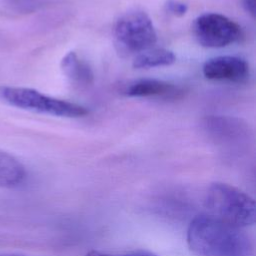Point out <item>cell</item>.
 <instances>
[{
    "mask_svg": "<svg viewBox=\"0 0 256 256\" xmlns=\"http://www.w3.org/2000/svg\"><path fill=\"white\" fill-rule=\"evenodd\" d=\"M196 41L206 48H222L238 42L242 29L238 23L219 13L198 16L192 25Z\"/></svg>",
    "mask_w": 256,
    "mask_h": 256,
    "instance_id": "5b68a950",
    "label": "cell"
},
{
    "mask_svg": "<svg viewBox=\"0 0 256 256\" xmlns=\"http://www.w3.org/2000/svg\"><path fill=\"white\" fill-rule=\"evenodd\" d=\"M165 9L168 13L180 17L186 14L188 6L186 3L181 2L179 0H168L165 4Z\"/></svg>",
    "mask_w": 256,
    "mask_h": 256,
    "instance_id": "7c38bea8",
    "label": "cell"
},
{
    "mask_svg": "<svg viewBox=\"0 0 256 256\" xmlns=\"http://www.w3.org/2000/svg\"><path fill=\"white\" fill-rule=\"evenodd\" d=\"M204 205L209 215L230 225L243 228L255 223L253 198L230 184L212 183L206 190Z\"/></svg>",
    "mask_w": 256,
    "mask_h": 256,
    "instance_id": "7a4b0ae2",
    "label": "cell"
},
{
    "mask_svg": "<svg viewBox=\"0 0 256 256\" xmlns=\"http://www.w3.org/2000/svg\"><path fill=\"white\" fill-rule=\"evenodd\" d=\"M0 256H20V255H12V254H0Z\"/></svg>",
    "mask_w": 256,
    "mask_h": 256,
    "instance_id": "9a60e30c",
    "label": "cell"
},
{
    "mask_svg": "<svg viewBox=\"0 0 256 256\" xmlns=\"http://www.w3.org/2000/svg\"><path fill=\"white\" fill-rule=\"evenodd\" d=\"M175 61L176 57L172 51L165 48H149L137 54L132 65L136 69H149L169 66Z\"/></svg>",
    "mask_w": 256,
    "mask_h": 256,
    "instance_id": "8fae6325",
    "label": "cell"
},
{
    "mask_svg": "<svg viewBox=\"0 0 256 256\" xmlns=\"http://www.w3.org/2000/svg\"><path fill=\"white\" fill-rule=\"evenodd\" d=\"M25 178L26 170L23 164L10 153L0 149V187H18Z\"/></svg>",
    "mask_w": 256,
    "mask_h": 256,
    "instance_id": "9c48e42d",
    "label": "cell"
},
{
    "mask_svg": "<svg viewBox=\"0 0 256 256\" xmlns=\"http://www.w3.org/2000/svg\"><path fill=\"white\" fill-rule=\"evenodd\" d=\"M241 229L209 214L198 215L188 226L187 244L201 256H251L252 241Z\"/></svg>",
    "mask_w": 256,
    "mask_h": 256,
    "instance_id": "6da1fadb",
    "label": "cell"
},
{
    "mask_svg": "<svg viewBox=\"0 0 256 256\" xmlns=\"http://www.w3.org/2000/svg\"><path fill=\"white\" fill-rule=\"evenodd\" d=\"M85 256H157V255L150 252H145V251H136V252H129L124 254H111V253H104L97 250H91Z\"/></svg>",
    "mask_w": 256,
    "mask_h": 256,
    "instance_id": "4fadbf2b",
    "label": "cell"
},
{
    "mask_svg": "<svg viewBox=\"0 0 256 256\" xmlns=\"http://www.w3.org/2000/svg\"><path fill=\"white\" fill-rule=\"evenodd\" d=\"M178 86L158 79H139L131 82L124 90V94L129 97H157V98H177L182 93Z\"/></svg>",
    "mask_w": 256,
    "mask_h": 256,
    "instance_id": "52a82bcc",
    "label": "cell"
},
{
    "mask_svg": "<svg viewBox=\"0 0 256 256\" xmlns=\"http://www.w3.org/2000/svg\"><path fill=\"white\" fill-rule=\"evenodd\" d=\"M61 69L67 78L77 84L88 85L94 80V74L91 67L73 51L68 52L63 57L61 61Z\"/></svg>",
    "mask_w": 256,
    "mask_h": 256,
    "instance_id": "30bf717a",
    "label": "cell"
},
{
    "mask_svg": "<svg viewBox=\"0 0 256 256\" xmlns=\"http://www.w3.org/2000/svg\"><path fill=\"white\" fill-rule=\"evenodd\" d=\"M114 42L121 54H139L157 41V33L151 18L141 10H131L122 14L115 22Z\"/></svg>",
    "mask_w": 256,
    "mask_h": 256,
    "instance_id": "277c9868",
    "label": "cell"
},
{
    "mask_svg": "<svg viewBox=\"0 0 256 256\" xmlns=\"http://www.w3.org/2000/svg\"><path fill=\"white\" fill-rule=\"evenodd\" d=\"M243 6L247 13L252 17L255 16V0H243Z\"/></svg>",
    "mask_w": 256,
    "mask_h": 256,
    "instance_id": "5bb4252c",
    "label": "cell"
},
{
    "mask_svg": "<svg viewBox=\"0 0 256 256\" xmlns=\"http://www.w3.org/2000/svg\"><path fill=\"white\" fill-rule=\"evenodd\" d=\"M206 132L217 139L231 141L240 139L248 132V127L241 120L228 116H209L203 122Z\"/></svg>",
    "mask_w": 256,
    "mask_h": 256,
    "instance_id": "ba28073f",
    "label": "cell"
},
{
    "mask_svg": "<svg viewBox=\"0 0 256 256\" xmlns=\"http://www.w3.org/2000/svg\"><path fill=\"white\" fill-rule=\"evenodd\" d=\"M202 73L208 80L243 83L249 78V65L238 56H217L203 64Z\"/></svg>",
    "mask_w": 256,
    "mask_h": 256,
    "instance_id": "8992f818",
    "label": "cell"
},
{
    "mask_svg": "<svg viewBox=\"0 0 256 256\" xmlns=\"http://www.w3.org/2000/svg\"><path fill=\"white\" fill-rule=\"evenodd\" d=\"M0 98L11 106L57 117L78 118L88 113L82 105L47 96L32 88L0 86Z\"/></svg>",
    "mask_w": 256,
    "mask_h": 256,
    "instance_id": "3957f363",
    "label": "cell"
}]
</instances>
